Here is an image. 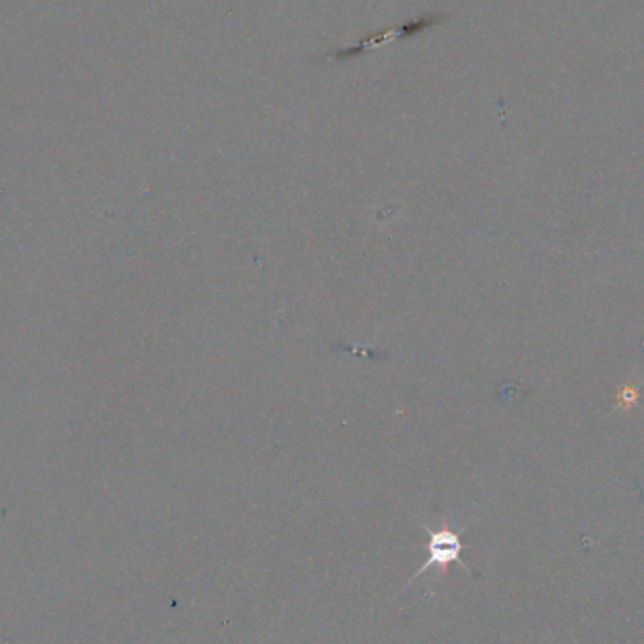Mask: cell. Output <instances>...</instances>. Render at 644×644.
Masks as SVG:
<instances>
[{
    "instance_id": "obj_1",
    "label": "cell",
    "mask_w": 644,
    "mask_h": 644,
    "mask_svg": "<svg viewBox=\"0 0 644 644\" xmlns=\"http://www.w3.org/2000/svg\"><path fill=\"white\" fill-rule=\"evenodd\" d=\"M426 548H428V560L420 567L415 579L424 575L432 567H447L451 562H460L458 556H460L464 545H462L458 533L443 528L439 532H430V541H428Z\"/></svg>"
},
{
    "instance_id": "obj_2",
    "label": "cell",
    "mask_w": 644,
    "mask_h": 644,
    "mask_svg": "<svg viewBox=\"0 0 644 644\" xmlns=\"http://www.w3.org/2000/svg\"><path fill=\"white\" fill-rule=\"evenodd\" d=\"M637 398H639L637 388L626 387L624 388V392L620 394V405H622V407H631L633 403L637 402Z\"/></svg>"
}]
</instances>
